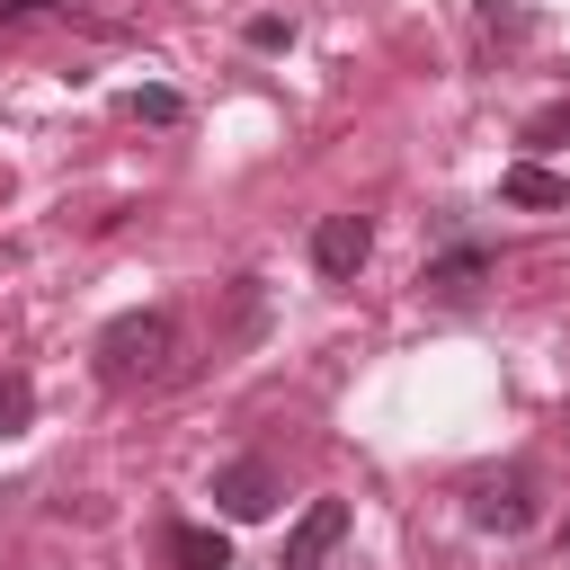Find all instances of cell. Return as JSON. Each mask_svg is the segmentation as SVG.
Returning <instances> with one entry per match:
<instances>
[{
    "label": "cell",
    "instance_id": "4",
    "mask_svg": "<svg viewBox=\"0 0 570 570\" xmlns=\"http://www.w3.org/2000/svg\"><path fill=\"white\" fill-rule=\"evenodd\" d=\"M365 249H374V232H365V214H321V223H312V267H321L330 285H356V267H365Z\"/></svg>",
    "mask_w": 570,
    "mask_h": 570
},
{
    "label": "cell",
    "instance_id": "14",
    "mask_svg": "<svg viewBox=\"0 0 570 570\" xmlns=\"http://www.w3.org/2000/svg\"><path fill=\"white\" fill-rule=\"evenodd\" d=\"M561 543H570V525H561Z\"/></svg>",
    "mask_w": 570,
    "mask_h": 570
},
{
    "label": "cell",
    "instance_id": "2",
    "mask_svg": "<svg viewBox=\"0 0 570 570\" xmlns=\"http://www.w3.org/2000/svg\"><path fill=\"white\" fill-rule=\"evenodd\" d=\"M463 517L481 525V534H525L543 508H534V472L525 463H508V472H481L472 481V499H463Z\"/></svg>",
    "mask_w": 570,
    "mask_h": 570
},
{
    "label": "cell",
    "instance_id": "13",
    "mask_svg": "<svg viewBox=\"0 0 570 570\" xmlns=\"http://www.w3.org/2000/svg\"><path fill=\"white\" fill-rule=\"evenodd\" d=\"M36 9H62V0H0V18H36Z\"/></svg>",
    "mask_w": 570,
    "mask_h": 570
},
{
    "label": "cell",
    "instance_id": "3",
    "mask_svg": "<svg viewBox=\"0 0 570 570\" xmlns=\"http://www.w3.org/2000/svg\"><path fill=\"white\" fill-rule=\"evenodd\" d=\"M276 499H285V481H276V463H267V454H240V463H223V472H214V508H223L232 525L276 517Z\"/></svg>",
    "mask_w": 570,
    "mask_h": 570
},
{
    "label": "cell",
    "instance_id": "8",
    "mask_svg": "<svg viewBox=\"0 0 570 570\" xmlns=\"http://www.w3.org/2000/svg\"><path fill=\"white\" fill-rule=\"evenodd\" d=\"M160 552H169V570H232V543L214 525H169Z\"/></svg>",
    "mask_w": 570,
    "mask_h": 570
},
{
    "label": "cell",
    "instance_id": "5",
    "mask_svg": "<svg viewBox=\"0 0 570 570\" xmlns=\"http://www.w3.org/2000/svg\"><path fill=\"white\" fill-rule=\"evenodd\" d=\"M338 543H347V499H312V508L294 517V534H285V561H276V570H321Z\"/></svg>",
    "mask_w": 570,
    "mask_h": 570
},
{
    "label": "cell",
    "instance_id": "11",
    "mask_svg": "<svg viewBox=\"0 0 570 570\" xmlns=\"http://www.w3.org/2000/svg\"><path fill=\"white\" fill-rule=\"evenodd\" d=\"M481 36H525V18H517V9H499V0H481Z\"/></svg>",
    "mask_w": 570,
    "mask_h": 570
},
{
    "label": "cell",
    "instance_id": "12",
    "mask_svg": "<svg viewBox=\"0 0 570 570\" xmlns=\"http://www.w3.org/2000/svg\"><path fill=\"white\" fill-rule=\"evenodd\" d=\"M249 45H258V53H276V45H294V27H285V18H249Z\"/></svg>",
    "mask_w": 570,
    "mask_h": 570
},
{
    "label": "cell",
    "instance_id": "6",
    "mask_svg": "<svg viewBox=\"0 0 570 570\" xmlns=\"http://www.w3.org/2000/svg\"><path fill=\"white\" fill-rule=\"evenodd\" d=\"M419 285H428L436 303H463V294L490 285V249H481V240H454V249H436V258L419 267Z\"/></svg>",
    "mask_w": 570,
    "mask_h": 570
},
{
    "label": "cell",
    "instance_id": "1",
    "mask_svg": "<svg viewBox=\"0 0 570 570\" xmlns=\"http://www.w3.org/2000/svg\"><path fill=\"white\" fill-rule=\"evenodd\" d=\"M178 365V321L169 312H125L98 330V374L125 392V383H160Z\"/></svg>",
    "mask_w": 570,
    "mask_h": 570
},
{
    "label": "cell",
    "instance_id": "10",
    "mask_svg": "<svg viewBox=\"0 0 570 570\" xmlns=\"http://www.w3.org/2000/svg\"><path fill=\"white\" fill-rule=\"evenodd\" d=\"M125 116H142V125H178V89H134Z\"/></svg>",
    "mask_w": 570,
    "mask_h": 570
},
{
    "label": "cell",
    "instance_id": "7",
    "mask_svg": "<svg viewBox=\"0 0 570 570\" xmlns=\"http://www.w3.org/2000/svg\"><path fill=\"white\" fill-rule=\"evenodd\" d=\"M499 196L543 214V205H570V178H561V169H543V160H517V169H499Z\"/></svg>",
    "mask_w": 570,
    "mask_h": 570
},
{
    "label": "cell",
    "instance_id": "9",
    "mask_svg": "<svg viewBox=\"0 0 570 570\" xmlns=\"http://www.w3.org/2000/svg\"><path fill=\"white\" fill-rule=\"evenodd\" d=\"M27 419H36V383L27 374H0V436H18Z\"/></svg>",
    "mask_w": 570,
    "mask_h": 570
}]
</instances>
